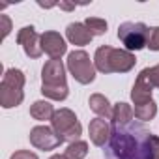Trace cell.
I'll list each match as a JSON object with an SVG mask.
<instances>
[{"mask_svg": "<svg viewBox=\"0 0 159 159\" xmlns=\"http://www.w3.org/2000/svg\"><path fill=\"white\" fill-rule=\"evenodd\" d=\"M135 131L114 127L109 140L111 159H159V137L140 129V139H137Z\"/></svg>", "mask_w": 159, "mask_h": 159, "instance_id": "1", "label": "cell"}, {"mask_svg": "<svg viewBox=\"0 0 159 159\" xmlns=\"http://www.w3.org/2000/svg\"><path fill=\"white\" fill-rule=\"evenodd\" d=\"M135 64H137L135 54L125 49L101 45L94 54V66L101 73H127L135 67Z\"/></svg>", "mask_w": 159, "mask_h": 159, "instance_id": "2", "label": "cell"}, {"mask_svg": "<svg viewBox=\"0 0 159 159\" xmlns=\"http://www.w3.org/2000/svg\"><path fill=\"white\" fill-rule=\"evenodd\" d=\"M25 73L21 69H8L0 83V105L4 109H13L25 99Z\"/></svg>", "mask_w": 159, "mask_h": 159, "instance_id": "3", "label": "cell"}, {"mask_svg": "<svg viewBox=\"0 0 159 159\" xmlns=\"http://www.w3.org/2000/svg\"><path fill=\"white\" fill-rule=\"evenodd\" d=\"M51 125H52V129L58 133V137L64 142H75V140H79V137H81V133H83V125H81L77 114L71 109H58V111H54Z\"/></svg>", "mask_w": 159, "mask_h": 159, "instance_id": "4", "label": "cell"}, {"mask_svg": "<svg viewBox=\"0 0 159 159\" xmlns=\"http://www.w3.org/2000/svg\"><path fill=\"white\" fill-rule=\"evenodd\" d=\"M150 30L144 23H124L118 26V39L125 45V51H140L148 47Z\"/></svg>", "mask_w": 159, "mask_h": 159, "instance_id": "5", "label": "cell"}, {"mask_svg": "<svg viewBox=\"0 0 159 159\" xmlns=\"http://www.w3.org/2000/svg\"><path fill=\"white\" fill-rule=\"evenodd\" d=\"M67 69L81 84H90L96 79V66L86 51H73L67 54Z\"/></svg>", "mask_w": 159, "mask_h": 159, "instance_id": "6", "label": "cell"}, {"mask_svg": "<svg viewBox=\"0 0 159 159\" xmlns=\"http://www.w3.org/2000/svg\"><path fill=\"white\" fill-rule=\"evenodd\" d=\"M30 144L38 150H43V152H49V150H54L58 148L64 140L58 137V133L52 129V127H47V125H36L30 129Z\"/></svg>", "mask_w": 159, "mask_h": 159, "instance_id": "7", "label": "cell"}, {"mask_svg": "<svg viewBox=\"0 0 159 159\" xmlns=\"http://www.w3.org/2000/svg\"><path fill=\"white\" fill-rule=\"evenodd\" d=\"M41 86L47 88H60V86H67L66 83V67L62 64V60H54L51 58L49 62H45L43 69H41Z\"/></svg>", "mask_w": 159, "mask_h": 159, "instance_id": "8", "label": "cell"}, {"mask_svg": "<svg viewBox=\"0 0 159 159\" xmlns=\"http://www.w3.org/2000/svg\"><path fill=\"white\" fill-rule=\"evenodd\" d=\"M17 43L23 47L25 54L30 58H39L43 54L41 51V36L36 32L34 26H23L17 34Z\"/></svg>", "mask_w": 159, "mask_h": 159, "instance_id": "9", "label": "cell"}, {"mask_svg": "<svg viewBox=\"0 0 159 159\" xmlns=\"http://www.w3.org/2000/svg\"><path fill=\"white\" fill-rule=\"evenodd\" d=\"M152 90H153V84L150 81V73H148V67L142 69L137 77V81L133 84V90H131V99L135 103V107H140V105H146L152 99Z\"/></svg>", "mask_w": 159, "mask_h": 159, "instance_id": "10", "label": "cell"}, {"mask_svg": "<svg viewBox=\"0 0 159 159\" xmlns=\"http://www.w3.org/2000/svg\"><path fill=\"white\" fill-rule=\"evenodd\" d=\"M41 51L47 52L51 58L54 60H60V56L67 51V45L64 41V38L54 32V30H47L41 34Z\"/></svg>", "mask_w": 159, "mask_h": 159, "instance_id": "11", "label": "cell"}, {"mask_svg": "<svg viewBox=\"0 0 159 159\" xmlns=\"http://www.w3.org/2000/svg\"><path fill=\"white\" fill-rule=\"evenodd\" d=\"M88 133H90V140L96 146H105L111 140L112 129H111V125L105 118H94L88 125Z\"/></svg>", "mask_w": 159, "mask_h": 159, "instance_id": "12", "label": "cell"}, {"mask_svg": "<svg viewBox=\"0 0 159 159\" xmlns=\"http://www.w3.org/2000/svg\"><path fill=\"white\" fill-rule=\"evenodd\" d=\"M66 36H67V41H69V43L79 45V47L88 45V43L94 39V34L86 28L84 23H71V25H67Z\"/></svg>", "mask_w": 159, "mask_h": 159, "instance_id": "13", "label": "cell"}, {"mask_svg": "<svg viewBox=\"0 0 159 159\" xmlns=\"http://www.w3.org/2000/svg\"><path fill=\"white\" fill-rule=\"evenodd\" d=\"M88 105H90V109H92L99 118L112 120V107H111L109 99H107L103 94H92L90 99H88Z\"/></svg>", "mask_w": 159, "mask_h": 159, "instance_id": "14", "label": "cell"}, {"mask_svg": "<svg viewBox=\"0 0 159 159\" xmlns=\"http://www.w3.org/2000/svg\"><path fill=\"white\" fill-rule=\"evenodd\" d=\"M133 116H135L133 107L124 103V101H120L112 107V124H114V127H124V125L131 124Z\"/></svg>", "mask_w": 159, "mask_h": 159, "instance_id": "15", "label": "cell"}, {"mask_svg": "<svg viewBox=\"0 0 159 159\" xmlns=\"http://www.w3.org/2000/svg\"><path fill=\"white\" fill-rule=\"evenodd\" d=\"M30 116L34 120H39V122H45V120H52L54 116V107L45 101V99H39V101H34L32 107H30Z\"/></svg>", "mask_w": 159, "mask_h": 159, "instance_id": "16", "label": "cell"}, {"mask_svg": "<svg viewBox=\"0 0 159 159\" xmlns=\"http://www.w3.org/2000/svg\"><path fill=\"white\" fill-rule=\"evenodd\" d=\"M66 157L67 159H84L86 153H88V144L84 140H75V142H69L67 148H66Z\"/></svg>", "mask_w": 159, "mask_h": 159, "instance_id": "17", "label": "cell"}, {"mask_svg": "<svg viewBox=\"0 0 159 159\" xmlns=\"http://www.w3.org/2000/svg\"><path fill=\"white\" fill-rule=\"evenodd\" d=\"M133 112H135V118H137V120L148 122V120H152V118L157 114V105H155V101H150V103H146V105L135 107Z\"/></svg>", "mask_w": 159, "mask_h": 159, "instance_id": "18", "label": "cell"}, {"mask_svg": "<svg viewBox=\"0 0 159 159\" xmlns=\"http://www.w3.org/2000/svg\"><path fill=\"white\" fill-rule=\"evenodd\" d=\"M86 28L94 34V36H103L107 32V21L105 19H99V17H88L84 21Z\"/></svg>", "mask_w": 159, "mask_h": 159, "instance_id": "19", "label": "cell"}, {"mask_svg": "<svg viewBox=\"0 0 159 159\" xmlns=\"http://www.w3.org/2000/svg\"><path fill=\"white\" fill-rule=\"evenodd\" d=\"M41 94H43L47 99L64 101V99L69 96V88H67V86H60V88H47V86H41Z\"/></svg>", "mask_w": 159, "mask_h": 159, "instance_id": "20", "label": "cell"}, {"mask_svg": "<svg viewBox=\"0 0 159 159\" xmlns=\"http://www.w3.org/2000/svg\"><path fill=\"white\" fill-rule=\"evenodd\" d=\"M150 51H159V26L150 30V39H148Z\"/></svg>", "mask_w": 159, "mask_h": 159, "instance_id": "21", "label": "cell"}, {"mask_svg": "<svg viewBox=\"0 0 159 159\" xmlns=\"http://www.w3.org/2000/svg\"><path fill=\"white\" fill-rule=\"evenodd\" d=\"M10 159H38V155L34 152H30V150H19V152L11 153Z\"/></svg>", "mask_w": 159, "mask_h": 159, "instance_id": "22", "label": "cell"}, {"mask_svg": "<svg viewBox=\"0 0 159 159\" xmlns=\"http://www.w3.org/2000/svg\"><path fill=\"white\" fill-rule=\"evenodd\" d=\"M148 73H150V81H152V84H153L155 88H159V64L148 67Z\"/></svg>", "mask_w": 159, "mask_h": 159, "instance_id": "23", "label": "cell"}, {"mask_svg": "<svg viewBox=\"0 0 159 159\" xmlns=\"http://www.w3.org/2000/svg\"><path fill=\"white\" fill-rule=\"evenodd\" d=\"M0 21H2V38H8L11 32V19L8 15H0Z\"/></svg>", "mask_w": 159, "mask_h": 159, "instance_id": "24", "label": "cell"}, {"mask_svg": "<svg viewBox=\"0 0 159 159\" xmlns=\"http://www.w3.org/2000/svg\"><path fill=\"white\" fill-rule=\"evenodd\" d=\"M62 10H66V11H71V10H75V4H67V2H60L58 4Z\"/></svg>", "mask_w": 159, "mask_h": 159, "instance_id": "25", "label": "cell"}, {"mask_svg": "<svg viewBox=\"0 0 159 159\" xmlns=\"http://www.w3.org/2000/svg\"><path fill=\"white\" fill-rule=\"evenodd\" d=\"M49 159H67V157H66V153H54V155H51Z\"/></svg>", "mask_w": 159, "mask_h": 159, "instance_id": "26", "label": "cell"}]
</instances>
